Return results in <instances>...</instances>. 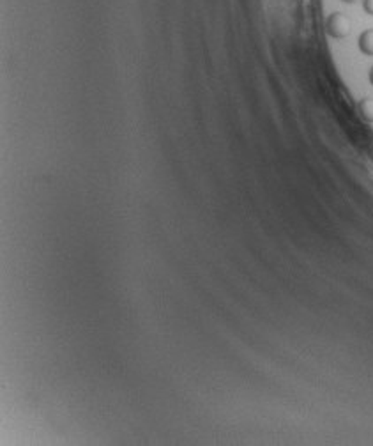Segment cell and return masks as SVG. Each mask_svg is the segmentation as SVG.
I'll use <instances>...</instances> for the list:
<instances>
[{"label":"cell","mask_w":373,"mask_h":446,"mask_svg":"<svg viewBox=\"0 0 373 446\" xmlns=\"http://www.w3.org/2000/svg\"><path fill=\"white\" fill-rule=\"evenodd\" d=\"M326 29L327 34L331 36V38L341 39L350 32V21H348V18L344 13H333L331 16L327 18Z\"/></svg>","instance_id":"1"},{"label":"cell","mask_w":373,"mask_h":446,"mask_svg":"<svg viewBox=\"0 0 373 446\" xmlns=\"http://www.w3.org/2000/svg\"><path fill=\"white\" fill-rule=\"evenodd\" d=\"M359 50L365 55L373 57V29L365 30V32L359 36Z\"/></svg>","instance_id":"2"},{"label":"cell","mask_w":373,"mask_h":446,"mask_svg":"<svg viewBox=\"0 0 373 446\" xmlns=\"http://www.w3.org/2000/svg\"><path fill=\"white\" fill-rule=\"evenodd\" d=\"M357 108H359L361 117L368 122H373V99H361Z\"/></svg>","instance_id":"3"},{"label":"cell","mask_w":373,"mask_h":446,"mask_svg":"<svg viewBox=\"0 0 373 446\" xmlns=\"http://www.w3.org/2000/svg\"><path fill=\"white\" fill-rule=\"evenodd\" d=\"M363 8H365L366 13L373 16V0H363Z\"/></svg>","instance_id":"4"},{"label":"cell","mask_w":373,"mask_h":446,"mask_svg":"<svg viewBox=\"0 0 373 446\" xmlns=\"http://www.w3.org/2000/svg\"><path fill=\"white\" fill-rule=\"evenodd\" d=\"M368 78H370V84L373 85V66H372V69H370V75H368Z\"/></svg>","instance_id":"5"},{"label":"cell","mask_w":373,"mask_h":446,"mask_svg":"<svg viewBox=\"0 0 373 446\" xmlns=\"http://www.w3.org/2000/svg\"><path fill=\"white\" fill-rule=\"evenodd\" d=\"M344 2H348V4H350V2H356V0H344Z\"/></svg>","instance_id":"6"}]
</instances>
